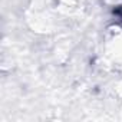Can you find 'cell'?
<instances>
[{"label": "cell", "mask_w": 122, "mask_h": 122, "mask_svg": "<svg viewBox=\"0 0 122 122\" xmlns=\"http://www.w3.org/2000/svg\"><path fill=\"white\" fill-rule=\"evenodd\" d=\"M103 57L111 68L122 71V27H113L105 36Z\"/></svg>", "instance_id": "obj_1"}]
</instances>
